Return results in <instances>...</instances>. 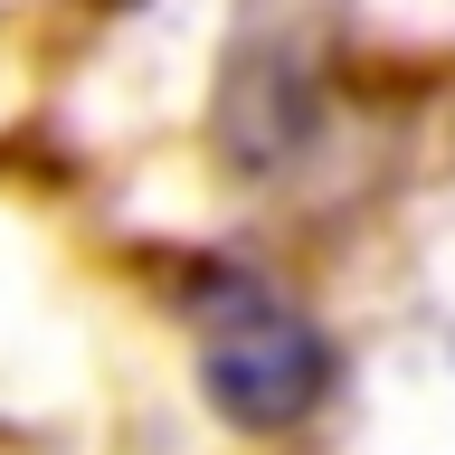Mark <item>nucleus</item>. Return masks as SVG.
Returning <instances> with one entry per match:
<instances>
[{
  "label": "nucleus",
  "mask_w": 455,
  "mask_h": 455,
  "mask_svg": "<svg viewBox=\"0 0 455 455\" xmlns=\"http://www.w3.org/2000/svg\"><path fill=\"white\" fill-rule=\"evenodd\" d=\"M199 389L228 427L275 436V427L313 418L332 389V341L284 304L266 275H209L199 294Z\"/></svg>",
  "instance_id": "obj_1"
}]
</instances>
